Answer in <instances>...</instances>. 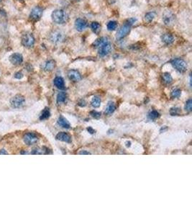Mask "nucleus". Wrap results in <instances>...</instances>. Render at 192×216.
<instances>
[{
  "label": "nucleus",
  "mask_w": 192,
  "mask_h": 216,
  "mask_svg": "<svg viewBox=\"0 0 192 216\" xmlns=\"http://www.w3.org/2000/svg\"><path fill=\"white\" fill-rule=\"evenodd\" d=\"M51 17L55 23L62 25L67 21L68 15H67L66 12L63 9H56L52 13Z\"/></svg>",
  "instance_id": "1"
},
{
  "label": "nucleus",
  "mask_w": 192,
  "mask_h": 216,
  "mask_svg": "<svg viewBox=\"0 0 192 216\" xmlns=\"http://www.w3.org/2000/svg\"><path fill=\"white\" fill-rule=\"evenodd\" d=\"M171 65L181 73L185 72L187 69V64L181 58H175L171 61Z\"/></svg>",
  "instance_id": "2"
},
{
  "label": "nucleus",
  "mask_w": 192,
  "mask_h": 216,
  "mask_svg": "<svg viewBox=\"0 0 192 216\" xmlns=\"http://www.w3.org/2000/svg\"><path fill=\"white\" fill-rule=\"evenodd\" d=\"M163 23L167 26H172L174 25L176 21V16L173 12L170 11H166L163 15Z\"/></svg>",
  "instance_id": "3"
},
{
  "label": "nucleus",
  "mask_w": 192,
  "mask_h": 216,
  "mask_svg": "<svg viewBox=\"0 0 192 216\" xmlns=\"http://www.w3.org/2000/svg\"><path fill=\"white\" fill-rule=\"evenodd\" d=\"M35 38L30 33H26L22 37V44L25 48H31L35 44Z\"/></svg>",
  "instance_id": "4"
},
{
  "label": "nucleus",
  "mask_w": 192,
  "mask_h": 216,
  "mask_svg": "<svg viewBox=\"0 0 192 216\" xmlns=\"http://www.w3.org/2000/svg\"><path fill=\"white\" fill-rule=\"evenodd\" d=\"M130 30H131V26L125 22V23L119 29L118 31H117V36H116L117 39L121 40V39L124 38V37H126V36L129 34V33L130 32Z\"/></svg>",
  "instance_id": "5"
},
{
  "label": "nucleus",
  "mask_w": 192,
  "mask_h": 216,
  "mask_svg": "<svg viewBox=\"0 0 192 216\" xmlns=\"http://www.w3.org/2000/svg\"><path fill=\"white\" fill-rule=\"evenodd\" d=\"M65 36L61 31H53L50 35V40L53 43H60L64 41Z\"/></svg>",
  "instance_id": "6"
},
{
  "label": "nucleus",
  "mask_w": 192,
  "mask_h": 216,
  "mask_svg": "<svg viewBox=\"0 0 192 216\" xmlns=\"http://www.w3.org/2000/svg\"><path fill=\"white\" fill-rule=\"evenodd\" d=\"M24 142L25 143V144L28 146L33 145V144H36L38 141V138L36 136L35 133H26L24 136Z\"/></svg>",
  "instance_id": "7"
},
{
  "label": "nucleus",
  "mask_w": 192,
  "mask_h": 216,
  "mask_svg": "<svg viewBox=\"0 0 192 216\" xmlns=\"http://www.w3.org/2000/svg\"><path fill=\"white\" fill-rule=\"evenodd\" d=\"M98 48H99V55L100 56L104 57L105 56L108 55L110 53V51L112 50V45L111 43L108 41L106 43H104L103 45H102Z\"/></svg>",
  "instance_id": "8"
},
{
  "label": "nucleus",
  "mask_w": 192,
  "mask_h": 216,
  "mask_svg": "<svg viewBox=\"0 0 192 216\" xmlns=\"http://www.w3.org/2000/svg\"><path fill=\"white\" fill-rule=\"evenodd\" d=\"M43 10L40 7H35L32 9L30 15V18L33 21H37L41 18Z\"/></svg>",
  "instance_id": "9"
},
{
  "label": "nucleus",
  "mask_w": 192,
  "mask_h": 216,
  "mask_svg": "<svg viewBox=\"0 0 192 216\" xmlns=\"http://www.w3.org/2000/svg\"><path fill=\"white\" fill-rule=\"evenodd\" d=\"M25 103V98L22 96V95H16V96L14 97L10 101V104L13 107L15 108H18L20 107L21 106L23 105V104Z\"/></svg>",
  "instance_id": "10"
},
{
  "label": "nucleus",
  "mask_w": 192,
  "mask_h": 216,
  "mask_svg": "<svg viewBox=\"0 0 192 216\" xmlns=\"http://www.w3.org/2000/svg\"><path fill=\"white\" fill-rule=\"evenodd\" d=\"M88 25H89L88 22L85 19H81V18H78L75 21V28L78 32H82L86 30Z\"/></svg>",
  "instance_id": "11"
},
{
  "label": "nucleus",
  "mask_w": 192,
  "mask_h": 216,
  "mask_svg": "<svg viewBox=\"0 0 192 216\" xmlns=\"http://www.w3.org/2000/svg\"><path fill=\"white\" fill-rule=\"evenodd\" d=\"M9 61L15 66H19L23 61V57L20 53H15L9 56Z\"/></svg>",
  "instance_id": "12"
},
{
  "label": "nucleus",
  "mask_w": 192,
  "mask_h": 216,
  "mask_svg": "<svg viewBox=\"0 0 192 216\" xmlns=\"http://www.w3.org/2000/svg\"><path fill=\"white\" fill-rule=\"evenodd\" d=\"M68 78L74 82H78L81 79V75L76 70H70L68 73Z\"/></svg>",
  "instance_id": "13"
},
{
  "label": "nucleus",
  "mask_w": 192,
  "mask_h": 216,
  "mask_svg": "<svg viewBox=\"0 0 192 216\" xmlns=\"http://www.w3.org/2000/svg\"><path fill=\"white\" fill-rule=\"evenodd\" d=\"M56 139L58 141H63V142L66 143H70L71 141V138L69 135L64 132H61L58 133L56 136Z\"/></svg>",
  "instance_id": "14"
},
{
  "label": "nucleus",
  "mask_w": 192,
  "mask_h": 216,
  "mask_svg": "<svg viewBox=\"0 0 192 216\" xmlns=\"http://www.w3.org/2000/svg\"><path fill=\"white\" fill-rule=\"evenodd\" d=\"M161 40L165 44L171 45L174 42V37L170 33H165L161 36Z\"/></svg>",
  "instance_id": "15"
},
{
  "label": "nucleus",
  "mask_w": 192,
  "mask_h": 216,
  "mask_svg": "<svg viewBox=\"0 0 192 216\" xmlns=\"http://www.w3.org/2000/svg\"><path fill=\"white\" fill-rule=\"evenodd\" d=\"M54 85L57 88L60 89H64L65 88V82L62 77L57 76L55 78L54 81H53Z\"/></svg>",
  "instance_id": "16"
},
{
  "label": "nucleus",
  "mask_w": 192,
  "mask_h": 216,
  "mask_svg": "<svg viewBox=\"0 0 192 216\" xmlns=\"http://www.w3.org/2000/svg\"><path fill=\"white\" fill-rule=\"evenodd\" d=\"M58 125L61 127H64L66 129H69L71 127V125H70L69 122L66 120L63 116H60L58 119Z\"/></svg>",
  "instance_id": "17"
},
{
  "label": "nucleus",
  "mask_w": 192,
  "mask_h": 216,
  "mask_svg": "<svg viewBox=\"0 0 192 216\" xmlns=\"http://www.w3.org/2000/svg\"><path fill=\"white\" fill-rule=\"evenodd\" d=\"M32 154H51L50 152V150L46 147H43V148H35L33 150L31 153Z\"/></svg>",
  "instance_id": "18"
},
{
  "label": "nucleus",
  "mask_w": 192,
  "mask_h": 216,
  "mask_svg": "<svg viewBox=\"0 0 192 216\" xmlns=\"http://www.w3.org/2000/svg\"><path fill=\"white\" fill-rule=\"evenodd\" d=\"M108 41H109V40H108L107 38L102 37V38H100L96 39V40L94 41V43H93V46H94V47H95V48H99V47H100L102 45H103L104 43H106V42H108Z\"/></svg>",
  "instance_id": "19"
},
{
  "label": "nucleus",
  "mask_w": 192,
  "mask_h": 216,
  "mask_svg": "<svg viewBox=\"0 0 192 216\" xmlns=\"http://www.w3.org/2000/svg\"><path fill=\"white\" fill-rule=\"evenodd\" d=\"M115 109L116 106L115 105H114V102H109L106 107V113L108 115L112 114V113H113L115 111Z\"/></svg>",
  "instance_id": "20"
},
{
  "label": "nucleus",
  "mask_w": 192,
  "mask_h": 216,
  "mask_svg": "<svg viewBox=\"0 0 192 216\" xmlns=\"http://www.w3.org/2000/svg\"><path fill=\"white\" fill-rule=\"evenodd\" d=\"M91 28H92V31L94 33H96V34H98L101 30V25L99 22H93L91 24Z\"/></svg>",
  "instance_id": "21"
},
{
  "label": "nucleus",
  "mask_w": 192,
  "mask_h": 216,
  "mask_svg": "<svg viewBox=\"0 0 192 216\" xmlns=\"http://www.w3.org/2000/svg\"><path fill=\"white\" fill-rule=\"evenodd\" d=\"M55 66H56L55 61H53V60H50V61H47L45 64L44 69L45 71H52L55 68Z\"/></svg>",
  "instance_id": "22"
},
{
  "label": "nucleus",
  "mask_w": 192,
  "mask_h": 216,
  "mask_svg": "<svg viewBox=\"0 0 192 216\" xmlns=\"http://www.w3.org/2000/svg\"><path fill=\"white\" fill-rule=\"evenodd\" d=\"M66 99V94L65 92H62L58 94V95H57V102L58 104L64 103Z\"/></svg>",
  "instance_id": "23"
},
{
  "label": "nucleus",
  "mask_w": 192,
  "mask_h": 216,
  "mask_svg": "<svg viewBox=\"0 0 192 216\" xmlns=\"http://www.w3.org/2000/svg\"><path fill=\"white\" fill-rule=\"evenodd\" d=\"M91 104H92V106L94 107H99L101 105L100 98H99V97H94L92 98V101H91Z\"/></svg>",
  "instance_id": "24"
},
{
  "label": "nucleus",
  "mask_w": 192,
  "mask_h": 216,
  "mask_svg": "<svg viewBox=\"0 0 192 216\" xmlns=\"http://www.w3.org/2000/svg\"><path fill=\"white\" fill-rule=\"evenodd\" d=\"M163 81L166 84H171L173 81V78H172L171 75L168 72L163 74Z\"/></svg>",
  "instance_id": "25"
},
{
  "label": "nucleus",
  "mask_w": 192,
  "mask_h": 216,
  "mask_svg": "<svg viewBox=\"0 0 192 216\" xmlns=\"http://www.w3.org/2000/svg\"><path fill=\"white\" fill-rule=\"evenodd\" d=\"M155 17V13L153 12H148L147 14H145V20L147 22H151Z\"/></svg>",
  "instance_id": "26"
},
{
  "label": "nucleus",
  "mask_w": 192,
  "mask_h": 216,
  "mask_svg": "<svg viewBox=\"0 0 192 216\" xmlns=\"http://www.w3.org/2000/svg\"><path fill=\"white\" fill-rule=\"evenodd\" d=\"M107 29L109 31H113L115 30L117 27V22L116 21H110L107 23Z\"/></svg>",
  "instance_id": "27"
},
{
  "label": "nucleus",
  "mask_w": 192,
  "mask_h": 216,
  "mask_svg": "<svg viewBox=\"0 0 192 216\" xmlns=\"http://www.w3.org/2000/svg\"><path fill=\"white\" fill-rule=\"evenodd\" d=\"M50 115V110H49L48 108H45L44 110L42 113L41 115H40V120H45V119H47Z\"/></svg>",
  "instance_id": "28"
},
{
  "label": "nucleus",
  "mask_w": 192,
  "mask_h": 216,
  "mask_svg": "<svg viewBox=\"0 0 192 216\" xmlns=\"http://www.w3.org/2000/svg\"><path fill=\"white\" fill-rule=\"evenodd\" d=\"M159 117V113L156 111V110H153V111L150 112L148 114V118L151 120H155Z\"/></svg>",
  "instance_id": "29"
},
{
  "label": "nucleus",
  "mask_w": 192,
  "mask_h": 216,
  "mask_svg": "<svg viewBox=\"0 0 192 216\" xmlns=\"http://www.w3.org/2000/svg\"><path fill=\"white\" fill-rule=\"evenodd\" d=\"M181 95V91L179 89H175L172 91L171 92V97L172 98H179Z\"/></svg>",
  "instance_id": "30"
},
{
  "label": "nucleus",
  "mask_w": 192,
  "mask_h": 216,
  "mask_svg": "<svg viewBox=\"0 0 192 216\" xmlns=\"http://www.w3.org/2000/svg\"><path fill=\"white\" fill-rule=\"evenodd\" d=\"M191 105H192L191 99H188L186 102V105H185V110L188 112L191 111Z\"/></svg>",
  "instance_id": "31"
},
{
  "label": "nucleus",
  "mask_w": 192,
  "mask_h": 216,
  "mask_svg": "<svg viewBox=\"0 0 192 216\" xmlns=\"http://www.w3.org/2000/svg\"><path fill=\"white\" fill-rule=\"evenodd\" d=\"M170 113L172 116L178 115H179V113H180V109L177 107L172 108L170 110Z\"/></svg>",
  "instance_id": "32"
},
{
  "label": "nucleus",
  "mask_w": 192,
  "mask_h": 216,
  "mask_svg": "<svg viewBox=\"0 0 192 216\" xmlns=\"http://www.w3.org/2000/svg\"><path fill=\"white\" fill-rule=\"evenodd\" d=\"M90 115H92V117H94V118H96V119L99 118V117H101V113H99V112L96 111V110H93V111L91 112Z\"/></svg>",
  "instance_id": "33"
},
{
  "label": "nucleus",
  "mask_w": 192,
  "mask_h": 216,
  "mask_svg": "<svg viewBox=\"0 0 192 216\" xmlns=\"http://www.w3.org/2000/svg\"><path fill=\"white\" fill-rule=\"evenodd\" d=\"M136 21H137V19H135V18H134V17H131L126 21V23H127L128 25H130V26H132V25L133 24L136 22Z\"/></svg>",
  "instance_id": "34"
},
{
  "label": "nucleus",
  "mask_w": 192,
  "mask_h": 216,
  "mask_svg": "<svg viewBox=\"0 0 192 216\" xmlns=\"http://www.w3.org/2000/svg\"><path fill=\"white\" fill-rule=\"evenodd\" d=\"M23 77V74L22 72H17L16 74H15V78H17V79H21V78Z\"/></svg>",
  "instance_id": "35"
},
{
  "label": "nucleus",
  "mask_w": 192,
  "mask_h": 216,
  "mask_svg": "<svg viewBox=\"0 0 192 216\" xmlns=\"http://www.w3.org/2000/svg\"><path fill=\"white\" fill-rule=\"evenodd\" d=\"M87 130L89 131V133H90L91 134H94V133H95V130H94L93 128H92V127H89L87 128Z\"/></svg>",
  "instance_id": "36"
},
{
  "label": "nucleus",
  "mask_w": 192,
  "mask_h": 216,
  "mask_svg": "<svg viewBox=\"0 0 192 216\" xmlns=\"http://www.w3.org/2000/svg\"><path fill=\"white\" fill-rule=\"evenodd\" d=\"M6 154H8L7 151L5 149H1L0 150V155H6Z\"/></svg>",
  "instance_id": "37"
},
{
  "label": "nucleus",
  "mask_w": 192,
  "mask_h": 216,
  "mask_svg": "<svg viewBox=\"0 0 192 216\" xmlns=\"http://www.w3.org/2000/svg\"><path fill=\"white\" fill-rule=\"evenodd\" d=\"M78 105L81 107H84V106H86V102H85L84 100H81V102L78 103Z\"/></svg>",
  "instance_id": "38"
},
{
  "label": "nucleus",
  "mask_w": 192,
  "mask_h": 216,
  "mask_svg": "<svg viewBox=\"0 0 192 216\" xmlns=\"http://www.w3.org/2000/svg\"><path fill=\"white\" fill-rule=\"evenodd\" d=\"M79 154H86V155H88V154H91V153L88 152V151H81V152H79Z\"/></svg>",
  "instance_id": "39"
},
{
  "label": "nucleus",
  "mask_w": 192,
  "mask_h": 216,
  "mask_svg": "<svg viewBox=\"0 0 192 216\" xmlns=\"http://www.w3.org/2000/svg\"><path fill=\"white\" fill-rule=\"evenodd\" d=\"M29 153L27 152H25V151H22V152H21V154H28Z\"/></svg>",
  "instance_id": "40"
},
{
  "label": "nucleus",
  "mask_w": 192,
  "mask_h": 216,
  "mask_svg": "<svg viewBox=\"0 0 192 216\" xmlns=\"http://www.w3.org/2000/svg\"><path fill=\"white\" fill-rule=\"evenodd\" d=\"M1 1H2V0H0V2H1Z\"/></svg>",
  "instance_id": "41"
}]
</instances>
